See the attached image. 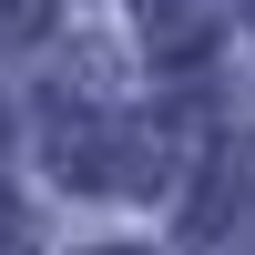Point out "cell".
Masks as SVG:
<instances>
[{
	"label": "cell",
	"instance_id": "1",
	"mask_svg": "<svg viewBox=\"0 0 255 255\" xmlns=\"http://www.w3.org/2000/svg\"><path fill=\"white\" fill-rule=\"evenodd\" d=\"M215 31H225L215 0H153V10H143V51H153V61H194V51H215Z\"/></svg>",
	"mask_w": 255,
	"mask_h": 255
},
{
	"label": "cell",
	"instance_id": "2",
	"mask_svg": "<svg viewBox=\"0 0 255 255\" xmlns=\"http://www.w3.org/2000/svg\"><path fill=\"white\" fill-rule=\"evenodd\" d=\"M31 31H51V0H0V41H31Z\"/></svg>",
	"mask_w": 255,
	"mask_h": 255
}]
</instances>
